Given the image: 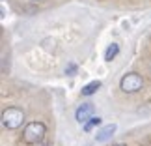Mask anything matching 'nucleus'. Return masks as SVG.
Instances as JSON below:
<instances>
[{
  "instance_id": "obj_12",
  "label": "nucleus",
  "mask_w": 151,
  "mask_h": 146,
  "mask_svg": "<svg viewBox=\"0 0 151 146\" xmlns=\"http://www.w3.org/2000/svg\"><path fill=\"white\" fill-rule=\"evenodd\" d=\"M147 105H149V109H151V99H149V103H147Z\"/></svg>"
},
{
  "instance_id": "obj_5",
  "label": "nucleus",
  "mask_w": 151,
  "mask_h": 146,
  "mask_svg": "<svg viewBox=\"0 0 151 146\" xmlns=\"http://www.w3.org/2000/svg\"><path fill=\"white\" fill-rule=\"evenodd\" d=\"M116 129H118V126H116V124H108V126L101 127V129L95 133V141H97V142H106L108 139L114 137Z\"/></svg>"
},
{
  "instance_id": "obj_6",
  "label": "nucleus",
  "mask_w": 151,
  "mask_h": 146,
  "mask_svg": "<svg viewBox=\"0 0 151 146\" xmlns=\"http://www.w3.org/2000/svg\"><path fill=\"white\" fill-rule=\"evenodd\" d=\"M99 88H101V81H91L82 88V96H93Z\"/></svg>"
},
{
  "instance_id": "obj_13",
  "label": "nucleus",
  "mask_w": 151,
  "mask_h": 146,
  "mask_svg": "<svg viewBox=\"0 0 151 146\" xmlns=\"http://www.w3.org/2000/svg\"><path fill=\"white\" fill-rule=\"evenodd\" d=\"M32 2H39V0H32Z\"/></svg>"
},
{
  "instance_id": "obj_11",
  "label": "nucleus",
  "mask_w": 151,
  "mask_h": 146,
  "mask_svg": "<svg viewBox=\"0 0 151 146\" xmlns=\"http://www.w3.org/2000/svg\"><path fill=\"white\" fill-rule=\"evenodd\" d=\"M114 146H127V144H114Z\"/></svg>"
},
{
  "instance_id": "obj_14",
  "label": "nucleus",
  "mask_w": 151,
  "mask_h": 146,
  "mask_svg": "<svg viewBox=\"0 0 151 146\" xmlns=\"http://www.w3.org/2000/svg\"><path fill=\"white\" fill-rule=\"evenodd\" d=\"M149 38H151V36H149Z\"/></svg>"
},
{
  "instance_id": "obj_10",
  "label": "nucleus",
  "mask_w": 151,
  "mask_h": 146,
  "mask_svg": "<svg viewBox=\"0 0 151 146\" xmlns=\"http://www.w3.org/2000/svg\"><path fill=\"white\" fill-rule=\"evenodd\" d=\"M147 68L151 69V58H149V60H147Z\"/></svg>"
},
{
  "instance_id": "obj_7",
  "label": "nucleus",
  "mask_w": 151,
  "mask_h": 146,
  "mask_svg": "<svg viewBox=\"0 0 151 146\" xmlns=\"http://www.w3.org/2000/svg\"><path fill=\"white\" fill-rule=\"evenodd\" d=\"M118 52H119V45L118 43H110L106 51H104V60L110 62V60H114L116 56H118Z\"/></svg>"
},
{
  "instance_id": "obj_2",
  "label": "nucleus",
  "mask_w": 151,
  "mask_h": 146,
  "mask_svg": "<svg viewBox=\"0 0 151 146\" xmlns=\"http://www.w3.org/2000/svg\"><path fill=\"white\" fill-rule=\"evenodd\" d=\"M24 122V110L19 107H8L2 110V127L4 129H19Z\"/></svg>"
},
{
  "instance_id": "obj_3",
  "label": "nucleus",
  "mask_w": 151,
  "mask_h": 146,
  "mask_svg": "<svg viewBox=\"0 0 151 146\" xmlns=\"http://www.w3.org/2000/svg\"><path fill=\"white\" fill-rule=\"evenodd\" d=\"M119 88L125 92V94H136V92H140L144 88V79L142 75H138L134 71L131 73H125L123 77L119 81Z\"/></svg>"
},
{
  "instance_id": "obj_1",
  "label": "nucleus",
  "mask_w": 151,
  "mask_h": 146,
  "mask_svg": "<svg viewBox=\"0 0 151 146\" xmlns=\"http://www.w3.org/2000/svg\"><path fill=\"white\" fill-rule=\"evenodd\" d=\"M45 133H47V126L43 122H28L22 129V141L26 144H39L45 139Z\"/></svg>"
},
{
  "instance_id": "obj_4",
  "label": "nucleus",
  "mask_w": 151,
  "mask_h": 146,
  "mask_svg": "<svg viewBox=\"0 0 151 146\" xmlns=\"http://www.w3.org/2000/svg\"><path fill=\"white\" fill-rule=\"evenodd\" d=\"M93 113H95V109H93L91 103H82L77 109V113H75V120H77L78 124H86V122H90L93 118Z\"/></svg>"
},
{
  "instance_id": "obj_8",
  "label": "nucleus",
  "mask_w": 151,
  "mask_h": 146,
  "mask_svg": "<svg viewBox=\"0 0 151 146\" xmlns=\"http://www.w3.org/2000/svg\"><path fill=\"white\" fill-rule=\"evenodd\" d=\"M101 122H103V120L99 118V116H93L90 122H86V124H84V131H91L95 126H101Z\"/></svg>"
},
{
  "instance_id": "obj_9",
  "label": "nucleus",
  "mask_w": 151,
  "mask_h": 146,
  "mask_svg": "<svg viewBox=\"0 0 151 146\" xmlns=\"http://www.w3.org/2000/svg\"><path fill=\"white\" fill-rule=\"evenodd\" d=\"M65 73L67 75H75L77 73V66H75V64H69V66L65 68Z\"/></svg>"
}]
</instances>
